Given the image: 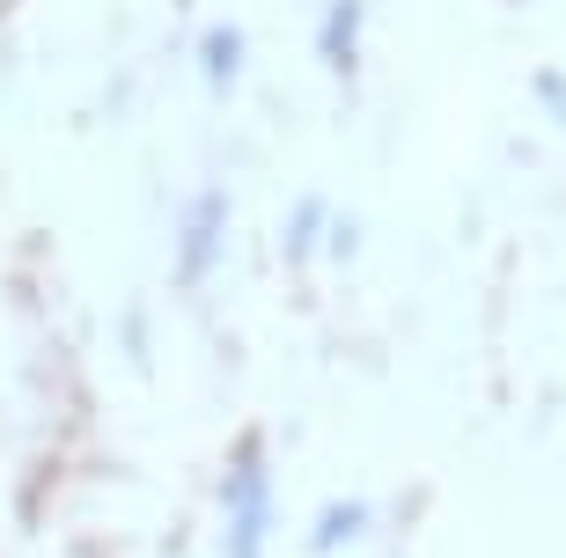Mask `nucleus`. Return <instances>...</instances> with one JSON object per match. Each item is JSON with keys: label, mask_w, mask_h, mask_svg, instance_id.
Masks as SVG:
<instances>
[{"label": "nucleus", "mask_w": 566, "mask_h": 558, "mask_svg": "<svg viewBox=\"0 0 566 558\" xmlns=\"http://www.w3.org/2000/svg\"><path fill=\"white\" fill-rule=\"evenodd\" d=\"M213 243H221V199H207L199 221L185 228V280H199V272L213 265Z\"/></svg>", "instance_id": "f03ea898"}, {"label": "nucleus", "mask_w": 566, "mask_h": 558, "mask_svg": "<svg viewBox=\"0 0 566 558\" xmlns=\"http://www.w3.org/2000/svg\"><path fill=\"white\" fill-rule=\"evenodd\" d=\"M360 522H368V507H338V515H332V522H324V537H316V544H324V551H338V544L354 537Z\"/></svg>", "instance_id": "7ed1b4c3"}, {"label": "nucleus", "mask_w": 566, "mask_h": 558, "mask_svg": "<svg viewBox=\"0 0 566 558\" xmlns=\"http://www.w3.org/2000/svg\"><path fill=\"white\" fill-rule=\"evenodd\" d=\"M221 507H229V558H265V529H273V471L258 441H243L229 463V485H221Z\"/></svg>", "instance_id": "f257e3e1"}]
</instances>
